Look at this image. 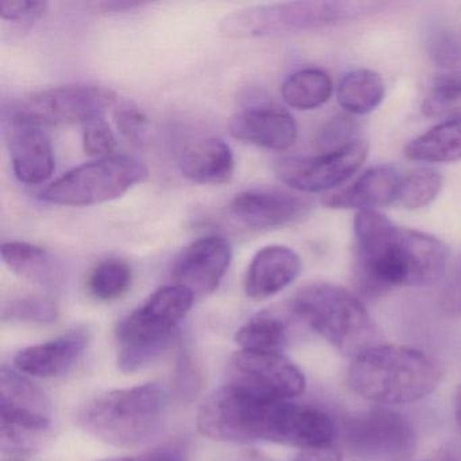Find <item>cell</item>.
I'll use <instances>...</instances> for the list:
<instances>
[{"mask_svg":"<svg viewBox=\"0 0 461 461\" xmlns=\"http://www.w3.org/2000/svg\"><path fill=\"white\" fill-rule=\"evenodd\" d=\"M234 382L252 388L272 399L288 401L296 398L306 388L303 372L283 353H263L241 350L231 358Z\"/></svg>","mask_w":461,"mask_h":461,"instance_id":"13","label":"cell"},{"mask_svg":"<svg viewBox=\"0 0 461 461\" xmlns=\"http://www.w3.org/2000/svg\"><path fill=\"white\" fill-rule=\"evenodd\" d=\"M231 137L269 150H285L298 139V125L290 113L279 107H250L237 113L230 122Z\"/></svg>","mask_w":461,"mask_h":461,"instance_id":"17","label":"cell"},{"mask_svg":"<svg viewBox=\"0 0 461 461\" xmlns=\"http://www.w3.org/2000/svg\"><path fill=\"white\" fill-rule=\"evenodd\" d=\"M133 282V271L121 258H107L96 264L88 277V291L94 298L102 302H113L122 298Z\"/></svg>","mask_w":461,"mask_h":461,"instance_id":"27","label":"cell"},{"mask_svg":"<svg viewBox=\"0 0 461 461\" xmlns=\"http://www.w3.org/2000/svg\"><path fill=\"white\" fill-rule=\"evenodd\" d=\"M441 185V176L434 169H415L402 177L398 201L406 209H422L437 198Z\"/></svg>","mask_w":461,"mask_h":461,"instance_id":"29","label":"cell"},{"mask_svg":"<svg viewBox=\"0 0 461 461\" xmlns=\"http://www.w3.org/2000/svg\"><path fill=\"white\" fill-rule=\"evenodd\" d=\"M2 20L10 23H34L48 12L47 2L39 0H4L0 4Z\"/></svg>","mask_w":461,"mask_h":461,"instance_id":"35","label":"cell"},{"mask_svg":"<svg viewBox=\"0 0 461 461\" xmlns=\"http://www.w3.org/2000/svg\"><path fill=\"white\" fill-rule=\"evenodd\" d=\"M234 217L255 230H272L291 225L309 212L306 199L279 190H248L230 203Z\"/></svg>","mask_w":461,"mask_h":461,"instance_id":"16","label":"cell"},{"mask_svg":"<svg viewBox=\"0 0 461 461\" xmlns=\"http://www.w3.org/2000/svg\"><path fill=\"white\" fill-rule=\"evenodd\" d=\"M422 112L428 117H444L461 112V71L447 72L434 79L423 99Z\"/></svg>","mask_w":461,"mask_h":461,"instance_id":"28","label":"cell"},{"mask_svg":"<svg viewBox=\"0 0 461 461\" xmlns=\"http://www.w3.org/2000/svg\"><path fill=\"white\" fill-rule=\"evenodd\" d=\"M301 258L283 245H269L253 256L245 276V293L253 301H266L282 293L301 272Z\"/></svg>","mask_w":461,"mask_h":461,"instance_id":"19","label":"cell"},{"mask_svg":"<svg viewBox=\"0 0 461 461\" xmlns=\"http://www.w3.org/2000/svg\"><path fill=\"white\" fill-rule=\"evenodd\" d=\"M256 461H266V460H261V458H256Z\"/></svg>","mask_w":461,"mask_h":461,"instance_id":"41","label":"cell"},{"mask_svg":"<svg viewBox=\"0 0 461 461\" xmlns=\"http://www.w3.org/2000/svg\"><path fill=\"white\" fill-rule=\"evenodd\" d=\"M290 312L344 355L357 357L379 345V331L368 310L339 285H306L291 299Z\"/></svg>","mask_w":461,"mask_h":461,"instance_id":"5","label":"cell"},{"mask_svg":"<svg viewBox=\"0 0 461 461\" xmlns=\"http://www.w3.org/2000/svg\"><path fill=\"white\" fill-rule=\"evenodd\" d=\"M385 7L377 2H283L256 5L226 15L221 33L229 39H261L321 31L369 17Z\"/></svg>","mask_w":461,"mask_h":461,"instance_id":"4","label":"cell"},{"mask_svg":"<svg viewBox=\"0 0 461 461\" xmlns=\"http://www.w3.org/2000/svg\"><path fill=\"white\" fill-rule=\"evenodd\" d=\"M195 296L180 285L156 290L141 306L118 323V366L123 372L145 368L171 344L177 325L193 307Z\"/></svg>","mask_w":461,"mask_h":461,"instance_id":"7","label":"cell"},{"mask_svg":"<svg viewBox=\"0 0 461 461\" xmlns=\"http://www.w3.org/2000/svg\"><path fill=\"white\" fill-rule=\"evenodd\" d=\"M241 350L263 353H283L290 341L287 321L271 312L250 318L236 333Z\"/></svg>","mask_w":461,"mask_h":461,"instance_id":"24","label":"cell"},{"mask_svg":"<svg viewBox=\"0 0 461 461\" xmlns=\"http://www.w3.org/2000/svg\"><path fill=\"white\" fill-rule=\"evenodd\" d=\"M402 177L395 168L377 166L364 172L353 185L328 194L322 199L329 209L371 212L375 207L388 206L399 198Z\"/></svg>","mask_w":461,"mask_h":461,"instance_id":"20","label":"cell"},{"mask_svg":"<svg viewBox=\"0 0 461 461\" xmlns=\"http://www.w3.org/2000/svg\"><path fill=\"white\" fill-rule=\"evenodd\" d=\"M384 98V83L371 69H356L345 75L339 86V104L352 114L374 112Z\"/></svg>","mask_w":461,"mask_h":461,"instance_id":"26","label":"cell"},{"mask_svg":"<svg viewBox=\"0 0 461 461\" xmlns=\"http://www.w3.org/2000/svg\"><path fill=\"white\" fill-rule=\"evenodd\" d=\"M333 83L322 69L306 68L290 75L283 83L282 96L288 106L309 112L330 99Z\"/></svg>","mask_w":461,"mask_h":461,"instance_id":"25","label":"cell"},{"mask_svg":"<svg viewBox=\"0 0 461 461\" xmlns=\"http://www.w3.org/2000/svg\"><path fill=\"white\" fill-rule=\"evenodd\" d=\"M233 252L223 237L206 236L195 240L175 258L172 276L176 285L194 296L214 293L230 267Z\"/></svg>","mask_w":461,"mask_h":461,"instance_id":"14","label":"cell"},{"mask_svg":"<svg viewBox=\"0 0 461 461\" xmlns=\"http://www.w3.org/2000/svg\"><path fill=\"white\" fill-rule=\"evenodd\" d=\"M58 304L44 296H23L5 304L4 321H23V322L52 323L58 320Z\"/></svg>","mask_w":461,"mask_h":461,"instance_id":"30","label":"cell"},{"mask_svg":"<svg viewBox=\"0 0 461 461\" xmlns=\"http://www.w3.org/2000/svg\"><path fill=\"white\" fill-rule=\"evenodd\" d=\"M455 415L456 420H457L458 426H460L461 429V384L458 385L457 391H456Z\"/></svg>","mask_w":461,"mask_h":461,"instance_id":"39","label":"cell"},{"mask_svg":"<svg viewBox=\"0 0 461 461\" xmlns=\"http://www.w3.org/2000/svg\"><path fill=\"white\" fill-rule=\"evenodd\" d=\"M117 95L98 85H69L32 94L12 112L42 126L75 125L104 118L115 106Z\"/></svg>","mask_w":461,"mask_h":461,"instance_id":"10","label":"cell"},{"mask_svg":"<svg viewBox=\"0 0 461 461\" xmlns=\"http://www.w3.org/2000/svg\"><path fill=\"white\" fill-rule=\"evenodd\" d=\"M356 123L349 117L339 115L333 118L318 136V148L325 152L341 149L356 141Z\"/></svg>","mask_w":461,"mask_h":461,"instance_id":"33","label":"cell"},{"mask_svg":"<svg viewBox=\"0 0 461 461\" xmlns=\"http://www.w3.org/2000/svg\"><path fill=\"white\" fill-rule=\"evenodd\" d=\"M180 171L198 185H225L236 169L233 150L223 140L215 137L196 140L183 149Z\"/></svg>","mask_w":461,"mask_h":461,"instance_id":"21","label":"cell"},{"mask_svg":"<svg viewBox=\"0 0 461 461\" xmlns=\"http://www.w3.org/2000/svg\"><path fill=\"white\" fill-rule=\"evenodd\" d=\"M430 58L437 66L450 68L461 59V48L457 39L447 31H438L430 37L428 42Z\"/></svg>","mask_w":461,"mask_h":461,"instance_id":"34","label":"cell"},{"mask_svg":"<svg viewBox=\"0 0 461 461\" xmlns=\"http://www.w3.org/2000/svg\"><path fill=\"white\" fill-rule=\"evenodd\" d=\"M88 342L87 329H74L55 339L20 350L14 357L15 369L33 377L60 376L79 360Z\"/></svg>","mask_w":461,"mask_h":461,"instance_id":"18","label":"cell"},{"mask_svg":"<svg viewBox=\"0 0 461 461\" xmlns=\"http://www.w3.org/2000/svg\"><path fill=\"white\" fill-rule=\"evenodd\" d=\"M409 160L455 163L461 160V117L445 121L412 140L404 148Z\"/></svg>","mask_w":461,"mask_h":461,"instance_id":"23","label":"cell"},{"mask_svg":"<svg viewBox=\"0 0 461 461\" xmlns=\"http://www.w3.org/2000/svg\"><path fill=\"white\" fill-rule=\"evenodd\" d=\"M115 126L129 142L141 144L147 136L148 117L137 104L131 102H123L120 106H115L114 113Z\"/></svg>","mask_w":461,"mask_h":461,"instance_id":"32","label":"cell"},{"mask_svg":"<svg viewBox=\"0 0 461 461\" xmlns=\"http://www.w3.org/2000/svg\"><path fill=\"white\" fill-rule=\"evenodd\" d=\"M356 274L361 291L371 295L398 287H425L444 275L447 245L441 240L393 225L380 212L355 218Z\"/></svg>","mask_w":461,"mask_h":461,"instance_id":"1","label":"cell"},{"mask_svg":"<svg viewBox=\"0 0 461 461\" xmlns=\"http://www.w3.org/2000/svg\"><path fill=\"white\" fill-rule=\"evenodd\" d=\"M456 293H457V294L460 293V298L455 299V302H456V304H457V306H458V304H460V307H461V290H457V291H456Z\"/></svg>","mask_w":461,"mask_h":461,"instance_id":"40","label":"cell"},{"mask_svg":"<svg viewBox=\"0 0 461 461\" xmlns=\"http://www.w3.org/2000/svg\"><path fill=\"white\" fill-rule=\"evenodd\" d=\"M166 410V391L149 383L96 396L83 409L79 422L106 444L139 447L158 436Z\"/></svg>","mask_w":461,"mask_h":461,"instance_id":"6","label":"cell"},{"mask_svg":"<svg viewBox=\"0 0 461 461\" xmlns=\"http://www.w3.org/2000/svg\"><path fill=\"white\" fill-rule=\"evenodd\" d=\"M93 6L101 13H123L139 9V7L144 6V4H140V2H118V0H114V2H95V4H93Z\"/></svg>","mask_w":461,"mask_h":461,"instance_id":"38","label":"cell"},{"mask_svg":"<svg viewBox=\"0 0 461 461\" xmlns=\"http://www.w3.org/2000/svg\"><path fill=\"white\" fill-rule=\"evenodd\" d=\"M368 144L356 140L333 152L318 156H290L275 164L280 182L301 193H321L347 182L366 161Z\"/></svg>","mask_w":461,"mask_h":461,"instance_id":"12","label":"cell"},{"mask_svg":"<svg viewBox=\"0 0 461 461\" xmlns=\"http://www.w3.org/2000/svg\"><path fill=\"white\" fill-rule=\"evenodd\" d=\"M2 449L14 457L32 455L52 426L47 395L17 369L0 372Z\"/></svg>","mask_w":461,"mask_h":461,"instance_id":"9","label":"cell"},{"mask_svg":"<svg viewBox=\"0 0 461 461\" xmlns=\"http://www.w3.org/2000/svg\"><path fill=\"white\" fill-rule=\"evenodd\" d=\"M2 258L10 271L40 287L56 288L63 282L60 263L44 248L28 242H5Z\"/></svg>","mask_w":461,"mask_h":461,"instance_id":"22","label":"cell"},{"mask_svg":"<svg viewBox=\"0 0 461 461\" xmlns=\"http://www.w3.org/2000/svg\"><path fill=\"white\" fill-rule=\"evenodd\" d=\"M101 461H185V457L179 447H164L131 457L106 458Z\"/></svg>","mask_w":461,"mask_h":461,"instance_id":"36","label":"cell"},{"mask_svg":"<svg viewBox=\"0 0 461 461\" xmlns=\"http://www.w3.org/2000/svg\"><path fill=\"white\" fill-rule=\"evenodd\" d=\"M199 431L209 438L233 444L274 442L309 447L318 430L315 410L256 393L237 382L218 388L198 412Z\"/></svg>","mask_w":461,"mask_h":461,"instance_id":"2","label":"cell"},{"mask_svg":"<svg viewBox=\"0 0 461 461\" xmlns=\"http://www.w3.org/2000/svg\"><path fill=\"white\" fill-rule=\"evenodd\" d=\"M345 447L357 456L374 458H406L417 449L411 423L398 412L372 409L348 418L342 426Z\"/></svg>","mask_w":461,"mask_h":461,"instance_id":"11","label":"cell"},{"mask_svg":"<svg viewBox=\"0 0 461 461\" xmlns=\"http://www.w3.org/2000/svg\"><path fill=\"white\" fill-rule=\"evenodd\" d=\"M294 461H342L341 453L334 444L325 447H312V449L301 450Z\"/></svg>","mask_w":461,"mask_h":461,"instance_id":"37","label":"cell"},{"mask_svg":"<svg viewBox=\"0 0 461 461\" xmlns=\"http://www.w3.org/2000/svg\"><path fill=\"white\" fill-rule=\"evenodd\" d=\"M147 167L125 155H113L82 164L61 175L41 191L42 201L60 206L106 203L125 195L148 179Z\"/></svg>","mask_w":461,"mask_h":461,"instance_id":"8","label":"cell"},{"mask_svg":"<svg viewBox=\"0 0 461 461\" xmlns=\"http://www.w3.org/2000/svg\"><path fill=\"white\" fill-rule=\"evenodd\" d=\"M433 358L403 345H376L355 357L348 374L353 393L383 404H404L430 395L439 383Z\"/></svg>","mask_w":461,"mask_h":461,"instance_id":"3","label":"cell"},{"mask_svg":"<svg viewBox=\"0 0 461 461\" xmlns=\"http://www.w3.org/2000/svg\"><path fill=\"white\" fill-rule=\"evenodd\" d=\"M5 129L10 161L17 179L29 185L48 182L56 163L47 131L13 112L5 120Z\"/></svg>","mask_w":461,"mask_h":461,"instance_id":"15","label":"cell"},{"mask_svg":"<svg viewBox=\"0 0 461 461\" xmlns=\"http://www.w3.org/2000/svg\"><path fill=\"white\" fill-rule=\"evenodd\" d=\"M83 148L91 158H104L114 155L115 148H117V137L104 118L85 125Z\"/></svg>","mask_w":461,"mask_h":461,"instance_id":"31","label":"cell"}]
</instances>
